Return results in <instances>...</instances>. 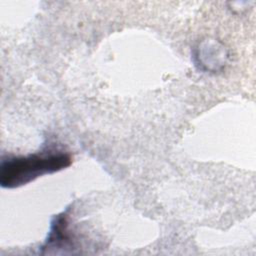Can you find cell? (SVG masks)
Returning a JSON list of instances; mask_svg holds the SVG:
<instances>
[{
	"instance_id": "cell-1",
	"label": "cell",
	"mask_w": 256,
	"mask_h": 256,
	"mask_svg": "<svg viewBox=\"0 0 256 256\" xmlns=\"http://www.w3.org/2000/svg\"><path fill=\"white\" fill-rule=\"evenodd\" d=\"M70 164L71 157L64 153L14 157L2 162L0 167V184L6 188L18 187L29 183L43 174L53 173L66 168Z\"/></svg>"
}]
</instances>
